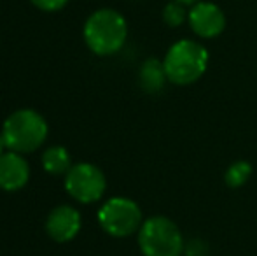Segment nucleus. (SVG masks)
Returning <instances> with one entry per match:
<instances>
[{
    "label": "nucleus",
    "instance_id": "5",
    "mask_svg": "<svg viewBox=\"0 0 257 256\" xmlns=\"http://www.w3.org/2000/svg\"><path fill=\"white\" fill-rule=\"evenodd\" d=\"M98 223L105 233L115 239H124L139 233L144 223L142 209L128 197H112L100 207Z\"/></svg>",
    "mask_w": 257,
    "mask_h": 256
},
{
    "label": "nucleus",
    "instance_id": "7",
    "mask_svg": "<svg viewBox=\"0 0 257 256\" xmlns=\"http://www.w3.org/2000/svg\"><path fill=\"white\" fill-rule=\"evenodd\" d=\"M187 23L198 37L215 39L226 28V14L217 4L200 0L191 6Z\"/></svg>",
    "mask_w": 257,
    "mask_h": 256
},
{
    "label": "nucleus",
    "instance_id": "3",
    "mask_svg": "<svg viewBox=\"0 0 257 256\" xmlns=\"http://www.w3.org/2000/svg\"><path fill=\"white\" fill-rule=\"evenodd\" d=\"M48 121L34 109H20L7 116L2 127L6 146L14 153H34L48 139Z\"/></svg>",
    "mask_w": 257,
    "mask_h": 256
},
{
    "label": "nucleus",
    "instance_id": "2",
    "mask_svg": "<svg viewBox=\"0 0 257 256\" xmlns=\"http://www.w3.org/2000/svg\"><path fill=\"white\" fill-rule=\"evenodd\" d=\"M208 62L210 53L203 44L193 39H180L170 46L163 65L172 84L189 86L203 77Z\"/></svg>",
    "mask_w": 257,
    "mask_h": 256
},
{
    "label": "nucleus",
    "instance_id": "17",
    "mask_svg": "<svg viewBox=\"0 0 257 256\" xmlns=\"http://www.w3.org/2000/svg\"><path fill=\"white\" fill-rule=\"evenodd\" d=\"M175 2H180V4H184V6H194V4L200 2V0H175Z\"/></svg>",
    "mask_w": 257,
    "mask_h": 256
},
{
    "label": "nucleus",
    "instance_id": "4",
    "mask_svg": "<svg viewBox=\"0 0 257 256\" xmlns=\"http://www.w3.org/2000/svg\"><path fill=\"white\" fill-rule=\"evenodd\" d=\"M139 249L144 256H182L186 247L180 228L166 216H153L139 230Z\"/></svg>",
    "mask_w": 257,
    "mask_h": 256
},
{
    "label": "nucleus",
    "instance_id": "13",
    "mask_svg": "<svg viewBox=\"0 0 257 256\" xmlns=\"http://www.w3.org/2000/svg\"><path fill=\"white\" fill-rule=\"evenodd\" d=\"M187 6L180 2H175V0H170L165 7H163V21L165 25H168L170 28H179L182 27L184 23L189 18V11L186 9Z\"/></svg>",
    "mask_w": 257,
    "mask_h": 256
},
{
    "label": "nucleus",
    "instance_id": "15",
    "mask_svg": "<svg viewBox=\"0 0 257 256\" xmlns=\"http://www.w3.org/2000/svg\"><path fill=\"white\" fill-rule=\"evenodd\" d=\"M37 9L44 11V13H56V11L63 9L67 6L68 0H30Z\"/></svg>",
    "mask_w": 257,
    "mask_h": 256
},
{
    "label": "nucleus",
    "instance_id": "9",
    "mask_svg": "<svg viewBox=\"0 0 257 256\" xmlns=\"http://www.w3.org/2000/svg\"><path fill=\"white\" fill-rule=\"evenodd\" d=\"M30 179V165L14 151H6L0 156V188L4 192H18Z\"/></svg>",
    "mask_w": 257,
    "mask_h": 256
},
{
    "label": "nucleus",
    "instance_id": "14",
    "mask_svg": "<svg viewBox=\"0 0 257 256\" xmlns=\"http://www.w3.org/2000/svg\"><path fill=\"white\" fill-rule=\"evenodd\" d=\"M184 254L186 256H206L208 254V246L200 239H191L186 242Z\"/></svg>",
    "mask_w": 257,
    "mask_h": 256
},
{
    "label": "nucleus",
    "instance_id": "12",
    "mask_svg": "<svg viewBox=\"0 0 257 256\" xmlns=\"http://www.w3.org/2000/svg\"><path fill=\"white\" fill-rule=\"evenodd\" d=\"M252 176V165L247 160H238L227 167L224 174V181L229 188H241L247 185V181Z\"/></svg>",
    "mask_w": 257,
    "mask_h": 256
},
{
    "label": "nucleus",
    "instance_id": "11",
    "mask_svg": "<svg viewBox=\"0 0 257 256\" xmlns=\"http://www.w3.org/2000/svg\"><path fill=\"white\" fill-rule=\"evenodd\" d=\"M42 167L48 174L61 176L72 168L70 153L63 146H51L42 154Z\"/></svg>",
    "mask_w": 257,
    "mask_h": 256
},
{
    "label": "nucleus",
    "instance_id": "16",
    "mask_svg": "<svg viewBox=\"0 0 257 256\" xmlns=\"http://www.w3.org/2000/svg\"><path fill=\"white\" fill-rule=\"evenodd\" d=\"M6 149H7V146H6V140H4L2 133H0V156H2V154L6 153Z\"/></svg>",
    "mask_w": 257,
    "mask_h": 256
},
{
    "label": "nucleus",
    "instance_id": "8",
    "mask_svg": "<svg viewBox=\"0 0 257 256\" xmlns=\"http://www.w3.org/2000/svg\"><path fill=\"white\" fill-rule=\"evenodd\" d=\"M82 219L81 214L72 205H58L48 214L46 232L54 242H70L81 232Z\"/></svg>",
    "mask_w": 257,
    "mask_h": 256
},
{
    "label": "nucleus",
    "instance_id": "6",
    "mask_svg": "<svg viewBox=\"0 0 257 256\" xmlns=\"http://www.w3.org/2000/svg\"><path fill=\"white\" fill-rule=\"evenodd\" d=\"M65 190L81 204H93L103 197L107 190L105 174L93 163H75L65 174Z\"/></svg>",
    "mask_w": 257,
    "mask_h": 256
},
{
    "label": "nucleus",
    "instance_id": "10",
    "mask_svg": "<svg viewBox=\"0 0 257 256\" xmlns=\"http://www.w3.org/2000/svg\"><path fill=\"white\" fill-rule=\"evenodd\" d=\"M166 82H168V75H166L165 65H163L161 60L151 56V58H147L146 62L140 65L139 84L144 92L158 93L165 88Z\"/></svg>",
    "mask_w": 257,
    "mask_h": 256
},
{
    "label": "nucleus",
    "instance_id": "1",
    "mask_svg": "<svg viewBox=\"0 0 257 256\" xmlns=\"http://www.w3.org/2000/svg\"><path fill=\"white\" fill-rule=\"evenodd\" d=\"M84 42L96 56H112L122 49L128 39V23L114 9H98L84 23Z\"/></svg>",
    "mask_w": 257,
    "mask_h": 256
}]
</instances>
